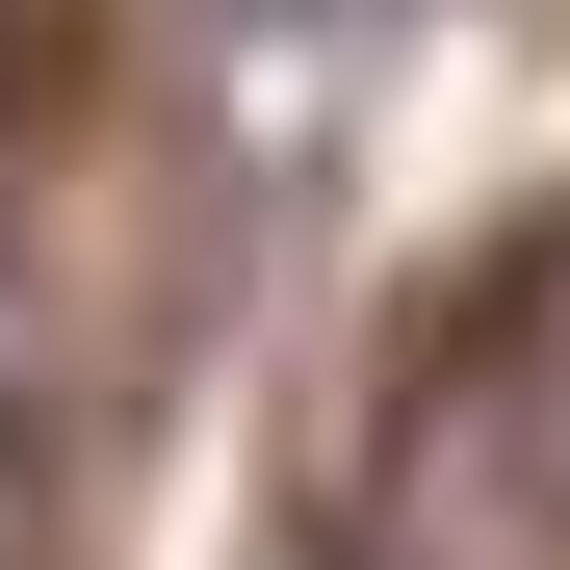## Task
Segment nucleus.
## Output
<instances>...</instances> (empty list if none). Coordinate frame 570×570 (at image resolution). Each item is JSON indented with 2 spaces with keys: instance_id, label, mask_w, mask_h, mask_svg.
I'll use <instances>...</instances> for the list:
<instances>
[{
  "instance_id": "f257e3e1",
  "label": "nucleus",
  "mask_w": 570,
  "mask_h": 570,
  "mask_svg": "<svg viewBox=\"0 0 570 570\" xmlns=\"http://www.w3.org/2000/svg\"><path fill=\"white\" fill-rule=\"evenodd\" d=\"M52 27H78V0H0V105H27V78H52Z\"/></svg>"
}]
</instances>
